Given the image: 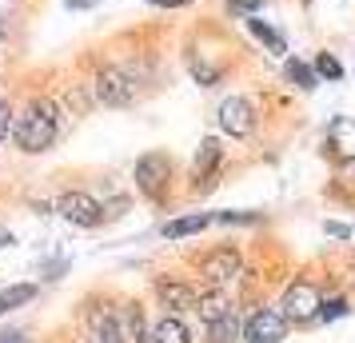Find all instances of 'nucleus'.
Masks as SVG:
<instances>
[{
	"label": "nucleus",
	"mask_w": 355,
	"mask_h": 343,
	"mask_svg": "<svg viewBox=\"0 0 355 343\" xmlns=\"http://www.w3.org/2000/svg\"><path fill=\"white\" fill-rule=\"evenodd\" d=\"M279 315L288 319V324H307V319H315L320 315V292L311 288V283H291L288 292H284V304H279Z\"/></svg>",
	"instance_id": "4"
},
{
	"label": "nucleus",
	"mask_w": 355,
	"mask_h": 343,
	"mask_svg": "<svg viewBox=\"0 0 355 343\" xmlns=\"http://www.w3.org/2000/svg\"><path fill=\"white\" fill-rule=\"evenodd\" d=\"M248 28H252V36H256V40H263V44H268L272 52H288V44H284V36L275 33V28H268L263 20H248Z\"/></svg>",
	"instance_id": "20"
},
{
	"label": "nucleus",
	"mask_w": 355,
	"mask_h": 343,
	"mask_svg": "<svg viewBox=\"0 0 355 343\" xmlns=\"http://www.w3.org/2000/svg\"><path fill=\"white\" fill-rule=\"evenodd\" d=\"M216 168H220V140H204L200 144V152H196V164H192V172H196V180H208L204 188H211V176H216Z\"/></svg>",
	"instance_id": "14"
},
{
	"label": "nucleus",
	"mask_w": 355,
	"mask_h": 343,
	"mask_svg": "<svg viewBox=\"0 0 355 343\" xmlns=\"http://www.w3.org/2000/svg\"><path fill=\"white\" fill-rule=\"evenodd\" d=\"M156 295H160L164 308H172V311H192V304H196V288L192 283H176V279H160Z\"/></svg>",
	"instance_id": "11"
},
{
	"label": "nucleus",
	"mask_w": 355,
	"mask_h": 343,
	"mask_svg": "<svg viewBox=\"0 0 355 343\" xmlns=\"http://www.w3.org/2000/svg\"><path fill=\"white\" fill-rule=\"evenodd\" d=\"M116 319H120V331H124V340L144 343V315H140V308H136V304H128V311H120Z\"/></svg>",
	"instance_id": "19"
},
{
	"label": "nucleus",
	"mask_w": 355,
	"mask_h": 343,
	"mask_svg": "<svg viewBox=\"0 0 355 343\" xmlns=\"http://www.w3.org/2000/svg\"><path fill=\"white\" fill-rule=\"evenodd\" d=\"M36 299V288L33 283H17V288H8V292H0V315H8V311H17L20 304H33Z\"/></svg>",
	"instance_id": "17"
},
{
	"label": "nucleus",
	"mask_w": 355,
	"mask_h": 343,
	"mask_svg": "<svg viewBox=\"0 0 355 343\" xmlns=\"http://www.w3.org/2000/svg\"><path fill=\"white\" fill-rule=\"evenodd\" d=\"M68 8H92V4H96V0H64Z\"/></svg>",
	"instance_id": "29"
},
{
	"label": "nucleus",
	"mask_w": 355,
	"mask_h": 343,
	"mask_svg": "<svg viewBox=\"0 0 355 343\" xmlns=\"http://www.w3.org/2000/svg\"><path fill=\"white\" fill-rule=\"evenodd\" d=\"M152 4H160V8H184V4H192V0H152Z\"/></svg>",
	"instance_id": "28"
},
{
	"label": "nucleus",
	"mask_w": 355,
	"mask_h": 343,
	"mask_svg": "<svg viewBox=\"0 0 355 343\" xmlns=\"http://www.w3.org/2000/svg\"><path fill=\"white\" fill-rule=\"evenodd\" d=\"M240 267H243V260H240V247H216V252H208L204 256V263H200V276H204V283L208 288H227L232 279L240 276Z\"/></svg>",
	"instance_id": "3"
},
{
	"label": "nucleus",
	"mask_w": 355,
	"mask_h": 343,
	"mask_svg": "<svg viewBox=\"0 0 355 343\" xmlns=\"http://www.w3.org/2000/svg\"><path fill=\"white\" fill-rule=\"evenodd\" d=\"M88 343H92V340H88Z\"/></svg>",
	"instance_id": "31"
},
{
	"label": "nucleus",
	"mask_w": 355,
	"mask_h": 343,
	"mask_svg": "<svg viewBox=\"0 0 355 343\" xmlns=\"http://www.w3.org/2000/svg\"><path fill=\"white\" fill-rule=\"evenodd\" d=\"M168 176H172V160L164 152H148V156L136 160V188L144 196H160V188L168 184Z\"/></svg>",
	"instance_id": "7"
},
{
	"label": "nucleus",
	"mask_w": 355,
	"mask_h": 343,
	"mask_svg": "<svg viewBox=\"0 0 355 343\" xmlns=\"http://www.w3.org/2000/svg\"><path fill=\"white\" fill-rule=\"evenodd\" d=\"M56 212L64 216L68 224H76V228H100L104 224V208L88 192H64L60 204H56Z\"/></svg>",
	"instance_id": "5"
},
{
	"label": "nucleus",
	"mask_w": 355,
	"mask_h": 343,
	"mask_svg": "<svg viewBox=\"0 0 355 343\" xmlns=\"http://www.w3.org/2000/svg\"><path fill=\"white\" fill-rule=\"evenodd\" d=\"M8 244H17V240H12V231H4V228H0V247H8Z\"/></svg>",
	"instance_id": "30"
},
{
	"label": "nucleus",
	"mask_w": 355,
	"mask_h": 343,
	"mask_svg": "<svg viewBox=\"0 0 355 343\" xmlns=\"http://www.w3.org/2000/svg\"><path fill=\"white\" fill-rule=\"evenodd\" d=\"M315 76H323V80H343V64H339L331 52H323L320 60H315Z\"/></svg>",
	"instance_id": "21"
},
{
	"label": "nucleus",
	"mask_w": 355,
	"mask_h": 343,
	"mask_svg": "<svg viewBox=\"0 0 355 343\" xmlns=\"http://www.w3.org/2000/svg\"><path fill=\"white\" fill-rule=\"evenodd\" d=\"M240 331H243L248 343H284L288 340V319H284L275 308H263V311H256Z\"/></svg>",
	"instance_id": "6"
},
{
	"label": "nucleus",
	"mask_w": 355,
	"mask_h": 343,
	"mask_svg": "<svg viewBox=\"0 0 355 343\" xmlns=\"http://www.w3.org/2000/svg\"><path fill=\"white\" fill-rule=\"evenodd\" d=\"M259 212H220L211 216V224H256Z\"/></svg>",
	"instance_id": "22"
},
{
	"label": "nucleus",
	"mask_w": 355,
	"mask_h": 343,
	"mask_svg": "<svg viewBox=\"0 0 355 343\" xmlns=\"http://www.w3.org/2000/svg\"><path fill=\"white\" fill-rule=\"evenodd\" d=\"M208 335H211V343H236L240 340V315H236V308L227 311V315H220V319H211Z\"/></svg>",
	"instance_id": "16"
},
{
	"label": "nucleus",
	"mask_w": 355,
	"mask_h": 343,
	"mask_svg": "<svg viewBox=\"0 0 355 343\" xmlns=\"http://www.w3.org/2000/svg\"><path fill=\"white\" fill-rule=\"evenodd\" d=\"M56 136H60V112H56V104L52 100H33L24 112L17 116V124H12V140H17L20 152H49L56 144Z\"/></svg>",
	"instance_id": "1"
},
{
	"label": "nucleus",
	"mask_w": 355,
	"mask_h": 343,
	"mask_svg": "<svg viewBox=\"0 0 355 343\" xmlns=\"http://www.w3.org/2000/svg\"><path fill=\"white\" fill-rule=\"evenodd\" d=\"M284 76H288L295 88H304V92H311L315 84H320V76H315V68H307L304 60H288L284 64Z\"/></svg>",
	"instance_id": "18"
},
{
	"label": "nucleus",
	"mask_w": 355,
	"mask_h": 343,
	"mask_svg": "<svg viewBox=\"0 0 355 343\" xmlns=\"http://www.w3.org/2000/svg\"><path fill=\"white\" fill-rule=\"evenodd\" d=\"M220 128H224L232 140L252 136V128H256V108L243 96H227L224 104H220Z\"/></svg>",
	"instance_id": "8"
},
{
	"label": "nucleus",
	"mask_w": 355,
	"mask_h": 343,
	"mask_svg": "<svg viewBox=\"0 0 355 343\" xmlns=\"http://www.w3.org/2000/svg\"><path fill=\"white\" fill-rule=\"evenodd\" d=\"M12 124H17L12 104H8V100H0V140H8V136H12Z\"/></svg>",
	"instance_id": "23"
},
{
	"label": "nucleus",
	"mask_w": 355,
	"mask_h": 343,
	"mask_svg": "<svg viewBox=\"0 0 355 343\" xmlns=\"http://www.w3.org/2000/svg\"><path fill=\"white\" fill-rule=\"evenodd\" d=\"M0 343H28L20 331H0Z\"/></svg>",
	"instance_id": "27"
},
{
	"label": "nucleus",
	"mask_w": 355,
	"mask_h": 343,
	"mask_svg": "<svg viewBox=\"0 0 355 343\" xmlns=\"http://www.w3.org/2000/svg\"><path fill=\"white\" fill-rule=\"evenodd\" d=\"M320 315L323 319H339V315H347V304H343V299H327V304H323L320 299Z\"/></svg>",
	"instance_id": "26"
},
{
	"label": "nucleus",
	"mask_w": 355,
	"mask_h": 343,
	"mask_svg": "<svg viewBox=\"0 0 355 343\" xmlns=\"http://www.w3.org/2000/svg\"><path fill=\"white\" fill-rule=\"evenodd\" d=\"M88 335H92V343H124L120 319H116V311H108V308H96L88 315Z\"/></svg>",
	"instance_id": "10"
},
{
	"label": "nucleus",
	"mask_w": 355,
	"mask_h": 343,
	"mask_svg": "<svg viewBox=\"0 0 355 343\" xmlns=\"http://www.w3.org/2000/svg\"><path fill=\"white\" fill-rule=\"evenodd\" d=\"M92 92H96L100 104H108V108H128L132 100H136V84L124 68H100L96 80H92Z\"/></svg>",
	"instance_id": "2"
},
{
	"label": "nucleus",
	"mask_w": 355,
	"mask_h": 343,
	"mask_svg": "<svg viewBox=\"0 0 355 343\" xmlns=\"http://www.w3.org/2000/svg\"><path fill=\"white\" fill-rule=\"evenodd\" d=\"M327 148H331V156L336 160H355V120L352 116H336L331 124H327Z\"/></svg>",
	"instance_id": "9"
},
{
	"label": "nucleus",
	"mask_w": 355,
	"mask_h": 343,
	"mask_svg": "<svg viewBox=\"0 0 355 343\" xmlns=\"http://www.w3.org/2000/svg\"><path fill=\"white\" fill-rule=\"evenodd\" d=\"M148 340H152V343H192V331H188V324L172 311V315H160V319L152 324Z\"/></svg>",
	"instance_id": "12"
},
{
	"label": "nucleus",
	"mask_w": 355,
	"mask_h": 343,
	"mask_svg": "<svg viewBox=\"0 0 355 343\" xmlns=\"http://www.w3.org/2000/svg\"><path fill=\"white\" fill-rule=\"evenodd\" d=\"M192 76H196L200 84H216V80H220V72H216L208 60H192Z\"/></svg>",
	"instance_id": "24"
},
{
	"label": "nucleus",
	"mask_w": 355,
	"mask_h": 343,
	"mask_svg": "<svg viewBox=\"0 0 355 343\" xmlns=\"http://www.w3.org/2000/svg\"><path fill=\"white\" fill-rule=\"evenodd\" d=\"M211 224V216H180V220H168L164 224V236L168 240H184V236H200V231Z\"/></svg>",
	"instance_id": "15"
},
{
	"label": "nucleus",
	"mask_w": 355,
	"mask_h": 343,
	"mask_svg": "<svg viewBox=\"0 0 355 343\" xmlns=\"http://www.w3.org/2000/svg\"><path fill=\"white\" fill-rule=\"evenodd\" d=\"M192 311H200V319H204V324H211V319H220V315H227V311H232V299H227L224 288H208V292H196Z\"/></svg>",
	"instance_id": "13"
},
{
	"label": "nucleus",
	"mask_w": 355,
	"mask_h": 343,
	"mask_svg": "<svg viewBox=\"0 0 355 343\" xmlns=\"http://www.w3.org/2000/svg\"><path fill=\"white\" fill-rule=\"evenodd\" d=\"M263 8V0H227V12H236V17H252Z\"/></svg>",
	"instance_id": "25"
}]
</instances>
